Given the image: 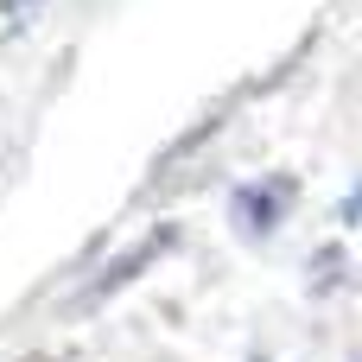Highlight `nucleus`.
<instances>
[{
  "mask_svg": "<svg viewBox=\"0 0 362 362\" xmlns=\"http://www.w3.org/2000/svg\"><path fill=\"white\" fill-rule=\"evenodd\" d=\"M13 6H32V0H13Z\"/></svg>",
  "mask_w": 362,
  "mask_h": 362,
  "instance_id": "f257e3e1",
  "label": "nucleus"
}]
</instances>
